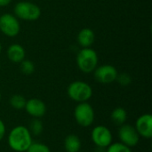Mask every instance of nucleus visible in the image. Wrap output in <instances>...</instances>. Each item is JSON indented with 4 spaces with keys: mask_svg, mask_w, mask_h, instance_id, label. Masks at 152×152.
I'll return each instance as SVG.
<instances>
[{
    "mask_svg": "<svg viewBox=\"0 0 152 152\" xmlns=\"http://www.w3.org/2000/svg\"><path fill=\"white\" fill-rule=\"evenodd\" d=\"M32 142L31 133L27 126L21 125L14 126L7 136L8 146L15 152H26Z\"/></svg>",
    "mask_w": 152,
    "mask_h": 152,
    "instance_id": "f257e3e1",
    "label": "nucleus"
},
{
    "mask_svg": "<svg viewBox=\"0 0 152 152\" xmlns=\"http://www.w3.org/2000/svg\"><path fill=\"white\" fill-rule=\"evenodd\" d=\"M77 65L83 73L94 72L98 65L97 53L91 47L82 48L77 55Z\"/></svg>",
    "mask_w": 152,
    "mask_h": 152,
    "instance_id": "f03ea898",
    "label": "nucleus"
},
{
    "mask_svg": "<svg viewBox=\"0 0 152 152\" xmlns=\"http://www.w3.org/2000/svg\"><path fill=\"white\" fill-rule=\"evenodd\" d=\"M68 96L76 102H88L93 96V89L89 84L84 81H74L67 88Z\"/></svg>",
    "mask_w": 152,
    "mask_h": 152,
    "instance_id": "7ed1b4c3",
    "label": "nucleus"
},
{
    "mask_svg": "<svg viewBox=\"0 0 152 152\" xmlns=\"http://www.w3.org/2000/svg\"><path fill=\"white\" fill-rule=\"evenodd\" d=\"M13 12L17 19L28 21L37 20L41 16L40 7L37 4L28 1H21L17 3L13 8Z\"/></svg>",
    "mask_w": 152,
    "mask_h": 152,
    "instance_id": "20e7f679",
    "label": "nucleus"
},
{
    "mask_svg": "<svg viewBox=\"0 0 152 152\" xmlns=\"http://www.w3.org/2000/svg\"><path fill=\"white\" fill-rule=\"evenodd\" d=\"M74 118L77 124L82 127L91 126L95 119V113L93 106L88 102H79L74 110Z\"/></svg>",
    "mask_w": 152,
    "mask_h": 152,
    "instance_id": "39448f33",
    "label": "nucleus"
},
{
    "mask_svg": "<svg viewBox=\"0 0 152 152\" xmlns=\"http://www.w3.org/2000/svg\"><path fill=\"white\" fill-rule=\"evenodd\" d=\"M91 140L96 147L106 149L112 143L113 135L111 131L107 126L100 125L93 128L91 133Z\"/></svg>",
    "mask_w": 152,
    "mask_h": 152,
    "instance_id": "423d86ee",
    "label": "nucleus"
},
{
    "mask_svg": "<svg viewBox=\"0 0 152 152\" xmlns=\"http://www.w3.org/2000/svg\"><path fill=\"white\" fill-rule=\"evenodd\" d=\"M20 30L18 19L11 13H4L0 16V31L6 37H14Z\"/></svg>",
    "mask_w": 152,
    "mask_h": 152,
    "instance_id": "0eeeda50",
    "label": "nucleus"
},
{
    "mask_svg": "<svg viewBox=\"0 0 152 152\" xmlns=\"http://www.w3.org/2000/svg\"><path fill=\"white\" fill-rule=\"evenodd\" d=\"M118 138L120 142L132 149L139 143L141 137L134 126L124 124L119 126Z\"/></svg>",
    "mask_w": 152,
    "mask_h": 152,
    "instance_id": "6e6552de",
    "label": "nucleus"
},
{
    "mask_svg": "<svg viewBox=\"0 0 152 152\" xmlns=\"http://www.w3.org/2000/svg\"><path fill=\"white\" fill-rule=\"evenodd\" d=\"M117 69L110 64H104L97 67L94 71V76L96 81L101 84H111L116 81L118 77Z\"/></svg>",
    "mask_w": 152,
    "mask_h": 152,
    "instance_id": "1a4fd4ad",
    "label": "nucleus"
},
{
    "mask_svg": "<svg viewBox=\"0 0 152 152\" xmlns=\"http://www.w3.org/2000/svg\"><path fill=\"white\" fill-rule=\"evenodd\" d=\"M140 135L144 139H151L152 137V115L145 113L141 115L135 121L134 126Z\"/></svg>",
    "mask_w": 152,
    "mask_h": 152,
    "instance_id": "9d476101",
    "label": "nucleus"
},
{
    "mask_svg": "<svg viewBox=\"0 0 152 152\" xmlns=\"http://www.w3.org/2000/svg\"><path fill=\"white\" fill-rule=\"evenodd\" d=\"M26 112L33 118H40L46 113L45 103L38 98H31L26 102Z\"/></svg>",
    "mask_w": 152,
    "mask_h": 152,
    "instance_id": "9b49d317",
    "label": "nucleus"
},
{
    "mask_svg": "<svg viewBox=\"0 0 152 152\" xmlns=\"http://www.w3.org/2000/svg\"><path fill=\"white\" fill-rule=\"evenodd\" d=\"M7 58L14 62V63H20L25 59V49L19 44H13L11 45L6 51Z\"/></svg>",
    "mask_w": 152,
    "mask_h": 152,
    "instance_id": "f8f14e48",
    "label": "nucleus"
},
{
    "mask_svg": "<svg viewBox=\"0 0 152 152\" xmlns=\"http://www.w3.org/2000/svg\"><path fill=\"white\" fill-rule=\"evenodd\" d=\"M94 40H95L94 32L89 28H85L81 29L77 35V43L83 48L91 47Z\"/></svg>",
    "mask_w": 152,
    "mask_h": 152,
    "instance_id": "ddd939ff",
    "label": "nucleus"
},
{
    "mask_svg": "<svg viewBox=\"0 0 152 152\" xmlns=\"http://www.w3.org/2000/svg\"><path fill=\"white\" fill-rule=\"evenodd\" d=\"M63 145L66 152H79L82 147V142L77 135L69 134L65 137Z\"/></svg>",
    "mask_w": 152,
    "mask_h": 152,
    "instance_id": "4468645a",
    "label": "nucleus"
},
{
    "mask_svg": "<svg viewBox=\"0 0 152 152\" xmlns=\"http://www.w3.org/2000/svg\"><path fill=\"white\" fill-rule=\"evenodd\" d=\"M110 119L115 126H120L126 124L127 119V112L122 107L115 108L110 114Z\"/></svg>",
    "mask_w": 152,
    "mask_h": 152,
    "instance_id": "2eb2a0df",
    "label": "nucleus"
},
{
    "mask_svg": "<svg viewBox=\"0 0 152 152\" xmlns=\"http://www.w3.org/2000/svg\"><path fill=\"white\" fill-rule=\"evenodd\" d=\"M27 100L21 94H13L9 100L11 107L16 110H21L25 108Z\"/></svg>",
    "mask_w": 152,
    "mask_h": 152,
    "instance_id": "dca6fc26",
    "label": "nucleus"
},
{
    "mask_svg": "<svg viewBox=\"0 0 152 152\" xmlns=\"http://www.w3.org/2000/svg\"><path fill=\"white\" fill-rule=\"evenodd\" d=\"M28 129L33 135H39L42 134L44 130V125L43 122L40 120V118H33L28 125Z\"/></svg>",
    "mask_w": 152,
    "mask_h": 152,
    "instance_id": "f3484780",
    "label": "nucleus"
},
{
    "mask_svg": "<svg viewBox=\"0 0 152 152\" xmlns=\"http://www.w3.org/2000/svg\"><path fill=\"white\" fill-rule=\"evenodd\" d=\"M20 69L24 75H31L35 71V65L33 61L29 60H23L20 62Z\"/></svg>",
    "mask_w": 152,
    "mask_h": 152,
    "instance_id": "a211bd4d",
    "label": "nucleus"
},
{
    "mask_svg": "<svg viewBox=\"0 0 152 152\" xmlns=\"http://www.w3.org/2000/svg\"><path fill=\"white\" fill-rule=\"evenodd\" d=\"M105 152H133L132 149L123 144L122 142H112L106 148Z\"/></svg>",
    "mask_w": 152,
    "mask_h": 152,
    "instance_id": "6ab92c4d",
    "label": "nucleus"
},
{
    "mask_svg": "<svg viewBox=\"0 0 152 152\" xmlns=\"http://www.w3.org/2000/svg\"><path fill=\"white\" fill-rule=\"evenodd\" d=\"M26 152H51V150L43 142H32Z\"/></svg>",
    "mask_w": 152,
    "mask_h": 152,
    "instance_id": "aec40b11",
    "label": "nucleus"
},
{
    "mask_svg": "<svg viewBox=\"0 0 152 152\" xmlns=\"http://www.w3.org/2000/svg\"><path fill=\"white\" fill-rule=\"evenodd\" d=\"M116 81L122 86H127L132 83V77L128 73H121L118 74Z\"/></svg>",
    "mask_w": 152,
    "mask_h": 152,
    "instance_id": "412c9836",
    "label": "nucleus"
},
{
    "mask_svg": "<svg viewBox=\"0 0 152 152\" xmlns=\"http://www.w3.org/2000/svg\"><path fill=\"white\" fill-rule=\"evenodd\" d=\"M6 134V127L4 123V121L0 118V142L4 139V135Z\"/></svg>",
    "mask_w": 152,
    "mask_h": 152,
    "instance_id": "4be33fe9",
    "label": "nucleus"
},
{
    "mask_svg": "<svg viewBox=\"0 0 152 152\" xmlns=\"http://www.w3.org/2000/svg\"><path fill=\"white\" fill-rule=\"evenodd\" d=\"M11 2H12V0H0V7L6 6V5H8Z\"/></svg>",
    "mask_w": 152,
    "mask_h": 152,
    "instance_id": "5701e85b",
    "label": "nucleus"
},
{
    "mask_svg": "<svg viewBox=\"0 0 152 152\" xmlns=\"http://www.w3.org/2000/svg\"><path fill=\"white\" fill-rule=\"evenodd\" d=\"M1 52H2V45L0 43V53H1Z\"/></svg>",
    "mask_w": 152,
    "mask_h": 152,
    "instance_id": "b1692460",
    "label": "nucleus"
},
{
    "mask_svg": "<svg viewBox=\"0 0 152 152\" xmlns=\"http://www.w3.org/2000/svg\"><path fill=\"white\" fill-rule=\"evenodd\" d=\"M1 99H2V94H1V92H0V102H1Z\"/></svg>",
    "mask_w": 152,
    "mask_h": 152,
    "instance_id": "393cba45",
    "label": "nucleus"
}]
</instances>
